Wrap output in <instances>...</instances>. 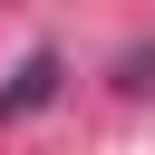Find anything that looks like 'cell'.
Listing matches in <instances>:
<instances>
[{
  "instance_id": "1",
  "label": "cell",
  "mask_w": 155,
  "mask_h": 155,
  "mask_svg": "<svg viewBox=\"0 0 155 155\" xmlns=\"http://www.w3.org/2000/svg\"><path fill=\"white\" fill-rule=\"evenodd\" d=\"M58 78H68V58H58V48H29V58H19V78L0 87V116H29V107H48V97H58Z\"/></svg>"
}]
</instances>
